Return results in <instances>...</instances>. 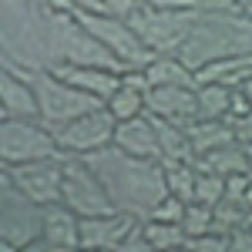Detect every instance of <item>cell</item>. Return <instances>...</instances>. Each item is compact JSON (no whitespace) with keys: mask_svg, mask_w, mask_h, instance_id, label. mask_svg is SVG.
<instances>
[{"mask_svg":"<svg viewBox=\"0 0 252 252\" xmlns=\"http://www.w3.org/2000/svg\"><path fill=\"white\" fill-rule=\"evenodd\" d=\"M0 61L3 71L27 81L54 71V10L47 0H0Z\"/></svg>","mask_w":252,"mask_h":252,"instance_id":"1","label":"cell"},{"mask_svg":"<svg viewBox=\"0 0 252 252\" xmlns=\"http://www.w3.org/2000/svg\"><path fill=\"white\" fill-rule=\"evenodd\" d=\"M94 175L101 178L104 192L111 198L115 212L135 215L138 222H145L155 212V205L168 195V182H165V165L155 158H135L121 148H101L94 155L84 158Z\"/></svg>","mask_w":252,"mask_h":252,"instance_id":"2","label":"cell"},{"mask_svg":"<svg viewBox=\"0 0 252 252\" xmlns=\"http://www.w3.org/2000/svg\"><path fill=\"white\" fill-rule=\"evenodd\" d=\"M252 54V17L235 7H198L192 34L185 37L178 58L192 67L195 74L215 61Z\"/></svg>","mask_w":252,"mask_h":252,"instance_id":"3","label":"cell"},{"mask_svg":"<svg viewBox=\"0 0 252 252\" xmlns=\"http://www.w3.org/2000/svg\"><path fill=\"white\" fill-rule=\"evenodd\" d=\"M31 81H34V91H37V121L47 125L51 131H61L74 118L101 108L97 97L84 94L81 88H74L71 81L61 78L58 71H37Z\"/></svg>","mask_w":252,"mask_h":252,"instance_id":"4","label":"cell"},{"mask_svg":"<svg viewBox=\"0 0 252 252\" xmlns=\"http://www.w3.org/2000/svg\"><path fill=\"white\" fill-rule=\"evenodd\" d=\"M198 7H182V10H155V7H138L131 14V27L138 31V37L145 40L155 54H178L185 37L192 34Z\"/></svg>","mask_w":252,"mask_h":252,"instance_id":"5","label":"cell"},{"mask_svg":"<svg viewBox=\"0 0 252 252\" xmlns=\"http://www.w3.org/2000/svg\"><path fill=\"white\" fill-rule=\"evenodd\" d=\"M74 17L121 61V71H145L155 61V51L138 37V31L128 20L111 17V14H74Z\"/></svg>","mask_w":252,"mask_h":252,"instance_id":"6","label":"cell"},{"mask_svg":"<svg viewBox=\"0 0 252 252\" xmlns=\"http://www.w3.org/2000/svg\"><path fill=\"white\" fill-rule=\"evenodd\" d=\"M64 155L58 145V135L40 125L37 118H20V121H0V168L20 165V161H37V158H58Z\"/></svg>","mask_w":252,"mask_h":252,"instance_id":"7","label":"cell"},{"mask_svg":"<svg viewBox=\"0 0 252 252\" xmlns=\"http://www.w3.org/2000/svg\"><path fill=\"white\" fill-rule=\"evenodd\" d=\"M40 235H44V205L27 198L7 175H0V239L20 249Z\"/></svg>","mask_w":252,"mask_h":252,"instance_id":"8","label":"cell"},{"mask_svg":"<svg viewBox=\"0 0 252 252\" xmlns=\"http://www.w3.org/2000/svg\"><path fill=\"white\" fill-rule=\"evenodd\" d=\"M61 202H64L71 212H78L81 219L115 212V205H111V198H108V192H104L101 178H97L94 168H91L84 158H78V155H67V161H64V189H61Z\"/></svg>","mask_w":252,"mask_h":252,"instance_id":"9","label":"cell"},{"mask_svg":"<svg viewBox=\"0 0 252 252\" xmlns=\"http://www.w3.org/2000/svg\"><path fill=\"white\" fill-rule=\"evenodd\" d=\"M115 128H118L115 115L101 104L94 111L74 118L71 125H64L54 135H58V145H61L64 155L88 158V155H94V152H101V148H111L115 145Z\"/></svg>","mask_w":252,"mask_h":252,"instance_id":"10","label":"cell"},{"mask_svg":"<svg viewBox=\"0 0 252 252\" xmlns=\"http://www.w3.org/2000/svg\"><path fill=\"white\" fill-rule=\"evenodd\" d=\"M64 161H67V155L3 165L0 175H7L27 198H34L40 205H54V202H61V189H64Z\"/></svg>","mask_w":252,"mask_h":252,"instance_id":"11","label":"cell"},{"mask_svg":"<svg viewBox=\"0 0 252 252\" xmlns=\"http://www.w3.org/2000/svg\"><path fill=\"white\" fill-rule=\"evenodd\" d=\"M145 115L189 128L192 121H198L195 88H185V84H152L148 94H145Z\"/></svg>","mask_w":252,"mask_h":252,"instance_id":"12","label":"cell"},{"mask_svg":"<svg viewBox=\"0 0 252 252\" xmlns=\"http://www.w3.org/2000/svg\"><path fill=\"white\" fill-rule=\"evenodd\" d=\"M138 225L135 215L111 212V215H88L81 219V252L84 249H118V242Z\"/></svg>","mask_w":252,"mask_h":252,"instance_id":"13","label":"cell"},{"mask_svg":"<svg viewBox=\"0 0 252 252\" xmlns=\"http://www.w3.org/2000/svg\"><path fill=\"white\" fill-rule=\"evenodd\" d=\"M20 118H37L34 81L3 71L0 74V121H20Z\"/></svg>","mask_w":252,"mask_h":252,"instance_id":"14","label":"cell"},{"mask_svg":"<svg viewBox=\"0 0 252 252\" xmlns=\"http://www.w3.org/2000/svg\"><path fill=\"white\" fill-rule=\"evenodd\" d=\"M115 148H121V152H128V155H135V158H155V161H161L155 121L148 115H138V118H131V121H118Z\"/></svg>","mask_w":252,"mask_h":252,"instance_id":"15","label":"cell"},{"mask_svg":"<svg viewBox=\"0 0 252 252\" xmlns=\"http://www.w3.org/2000/svg\"><path fill=\"white\" fill-rule=\"evenodd\" d=\"M44 239L61 252H81V215L64 202L44 205Z\"/></svg>","mask_w":252,"mask_h":252,"instance_id":"16","label":"cell"},{"mask_svg":"<svg viewBox=\"0 0 252 252\" xmlns=\"http://www.w3.org/2000/svg\"><path fill=\"white\" fill-rule=\"evenodd\" d=\"M64 81H71L74 88H81L84 94L97 97L101 104L121 88V71H108V67H74V64H61L54 67Z\"/></svg>","mask_w":252,"mask_h":252,"instance_id":"17","label":"cell"},{"mask_svg":"<svg viewBox=\"0 0 252 252\" xmlns=\"http://www.w3.org/2000/svg\"><path fill=\"white\" fill-rule=\"evenodd\" d=\"M152 118V115H148ZM155 121V135H158V148H161V161H198L192 148V138H189V128L185 125H175V121H161V118H152Z\"/></svg>","mask_w":252,"mask_h":252,"instance_id":"18","label":"cell"},{"mask_svg":"<svg viewBox=\"0 0 252 252\" xmlns=\"http://www.w3.org/2000/svg\"><path fill=\"white\" fill-rule=\"evenodd\" d=\"M195 97H198V118L202 121H225L232 115V88L229 84L202 81L195 88Z\"/></svg>","mask_w":252,"mask_h":252,"instance_id":"19","label":"cell"},{"mask_svg":"<svg viewBox=\"0 0 252 252\" xmlns=\"http://www.w3.org/2000/svg\"><path fill=\"white\" fill-rule=\"evenodd\" d=\"M189 138H192L195 155H209L215 148H225V145H235V131L229 128V121H192L189 125Z\"/></svg>","mask_w":252,"mask_h":252,"instance_id":"20","label":"cell"},{"mask_svg":"<svg viewBox=\"0 0 252 252\" xmlns=\"http://www.w3.org/2000/svg\"><path fill=\"white\" fill-rule=\"evenodd\" d=\"M145 74L152 84H185V88H198L195 71L178 58V54H155V61L145 67Z\"/></svg>","mask_w":252,"mask_h":252,"instance_id":"21","label":"cell"},{"mask_svg":"<svg viewBox=\"0 0 252 252\" xmlns=\"http://www.w3.org/2000/svg\"><path fill=\"white\" fill-rule=\"evenodd\" d=\"M195 165H198V168H205V172L222 175V178L252 172V168H249V158H246V148H242L239 141H235V145H225V148H215V152H209V155H202Z\"/></svg>","mask_w":252,"mask_h":252,"instance_id":"22","label":"cell"},{"mask_svg":"<svg viewBox=\"0 0 252 252\" xmlns=\"http://www.w3.org/2000/svg\"><path fill=\"white\" fill-rule=\"evenodd\" d=\"M165 165V182H168V195L182 198V202H195V178L198 168L192 161H161Z\"/></svg>","mask_w":252,"mask_h":252,"instance_id":"23","label":"cell"},{"mask_svg":"<svg viewBox=\"0 0 252 252\" xmlns=\"http://www.w3.org/2000/svg\"><path fill=\"white\" fill-rule=\"evenodd\" d=\"M104 108L115 115V121H131V118L145 115V91H138V88L121 81V88L104 101Z\"/></svg>","mask_w":252,"mask_h":252,"instance_id":"24","label":"cell"},{"mask_svg":"<svg viewBox=\"0 0 252 252\" xmlns=\"http://www.w3.org/2000/svg\"><path fill=\"white\" fill-rule=\"evenodd\" d=\"M141 229H145V235L155 242L158 252H172V249H178V246H185V242H189V235H185V229H182V222H158V219H145V222H141Z\"/></svg>","mask_w":252,"mask_h":252,"instance_id":"25","label":"cell"},{"mask_svg":"<svg viewBox=\"0 0 252 252\" xmlns=\"http://www.w3.org/2000/svg\"><path fill=\"white\" fill-rule=\"evenodd\" d=\"M182 229H185L189 239L205 235V232H215V205L189 202V205H185V215H182Z\"/></svg>","mask_w":252,"mask_h":252,"instance_id":"26","label":"cell"},{"mask_svg":"<svg viewBox=\"0 0 252 252\" xmlns=\"http://www.w3.org/2000/svg\"><path fill=\"white\" fill-rule=\"evenodd\" d=\"M198 168V165H195ZM225 198V178L215 172H205V168H198V178H195V202H202V205H219Z\"/></svg>","mask_w":252,"mask_h":252,"instance_id":"27","label":"cell"},{"mask_svg":"<svg viewBox=\"0 0 252 252\" xmlns=\"http://www.w3.org/2000/svg\"><path fill=\"white\" fill-rule=\"evenodd\" d=\"M246 205L242 202H235V198H222L219 205H215V232H222V235H229L235 232L239 225H246Z\"/></svg>","mask_w":252,"mask_h":252,"instance_id":"28","label":"cell"},{"mask_svg":"<svg viewBox=\"0 0 252 252\" xmlns=\"http://www.w3.org/2000/svg\"><path fill=\"white\" fill-rule=\"evenodd\" d=\"M185 205H189V202H182V198H175V195H165V198L155 205V212L148 215V219H158V222H182Z\"/></svg>","mask_w":252,"mask_h":252,"instance_id":"29","label":"cell"},{"mask_svg":"<svg viewBox=\"0 0 252 252\" xmlns=\"http://www.w3.org/2000/svg\"><path fill=\"white\" fill-rule=\"evenodd\" d=\"M115 252H158V249H155V242H152V239L145 235L141 222H138L135 229H131V232L125 235L121 242H118V249H115Z\"/></svg>","mask_w":252,"mask_h":252,"instance_id":"30","label":"cell"},{"mask_svg":"<svg viewBox=\"0 0 252 252\" xmlns=\"http://www.w3.org/2000/svg\"><path fill=\"white\" fill-rule=\"evenodd\" d=\"M189 249L192 252H229V235L222 232H205L189 239Z\"/></svg>","mask_w":252,"mask_h":252,"instance_id":"31","label":"cell"},{"mask_svg":"<svg viewBox=\"0 0 252 252\" xmlns=\"http://www.w3.org/2000/svg\"><path fill=\"white\" fill-rule=\"evenodd\" d=\"M252 182V172H242V175H229L225 178V198H235V202H242L246 198V189H249ZM246 205V202H242Z\"/></svg>","mask_w":252,"mask_h":252,"instance_id":"32","label":"cell"},{"mask_svg":"<svg viewBox=\"0 0 252 252\" xmlns=\"http://www.w3.org/2000/svg\"><path fill=\"white\" fill-rule=\"evenodd\" d=\"M225 121H229V128L235 131V141H239V145H249L252 141V111L235 115V118H225Z\"/></svg>","mask_w":252,"mask_h":252,"instance_id":"33","label":"cell"},{"mask_svg":"<svg viewBox=\"0 0 252 252\" xmlns=\"http://www.w3.org/2000/svg\"><path fill=\"white\" fill-rule=\"evenodd\" d=\"M104 7H108V14H111V17L131 20V14L141 7V0H104Z\"/></svg>","mask_w":252,"mask_h":252,"instance_id":"34","label":"cell"},{"mask_svg":"<svg viewBox=\"0 0 252 252\" xmlns=\"http://www.w3.org/2000/svg\"><path fill=\"white\" fill-rule=\"evenodd\" d=\"M229 252H252V232L246 225H239L235 232H229Z\"/></svg>","mask_w":252,"mask_h":252,"instance_id":"35","label":"cell"},{"mask_svg":"<svg viewBox=\"0 0 252 252\" xmlns=\"http://www.w3.org/2000/svg\"><path fill=\"white\" fill-rule=\"evenodd\" d=\"M145 7H155V10H182V7H198L192 0H141Z\"/></svg>","mask_w":252,"mask_h":252,"instance_id":"36","label":"cell"},{"mask_svg":"<svg viewBox=\"0 0 252 252\" xmlns=\"http://www.w3.org/2000/svg\"><path fill=\"white\" fill-rule=\"evenodd\" d=\"M74 14H108L104 0H74Z\"/></svg>","mask_w":252,"mask_h":252,"instance_id":"37","label":"cell"},{"mask_svg":"<svg viewBox=\"0 0 252 252\" xmlns=\"http://www.w3.org/2000/svg\"><path fill=\"white\" fill-rule=\"evenodd\" d=\"M20 252H61V249H54L44 235L40 239H34V242H27V246H20Z\"/></svg>","mask_w":252,"mask_h":252,"instance_id":"38","label":"cell"},{"mask_svg":"<svg viewBox=\"0 0 252 252\" xmlns=\"http://www.w3.org/2000/svg\"><path fill=\"white\" fill-rule=\"evenodd\" d=\"M47 7L54 14H74V0H47Z\"/></svg>","mask_w":252,"mask_h":252,"instance_id":"39","label":"cell"},{"mask_svg":"<svg viewBox=\"0 0 252 252\" xmlns=\"http://www.w3.org/2000/svg\"><path fill=\"white\" fill-rule=\"evenodd\" d=\"M219 7H235V10H252V0H219Z\"/></svg>","mask_w":252,"mask_h":252,"instance_id":"40","label":"cell"},{"mask_svg":"<svg viewBox=\"0 0 252 252\" xmlns=\"http://www.w3.org/2000/svg\"><path fill=\"white\" fill-rule=\"evenodd\" d=\"M239 91H242V94L249 97V104H252V78H246V81H242V84H239Z\"/></svg>","mask_w":252,"mask_h":252,"instance_id":"41","label":"cell"},{"mask_svg":"<svg viewBox=\"0 0 252 252\" xmlns=\"http://www.w3.org/2000/svg\"><path fill=\"white\" fill-rule=\"evenodd\" d=\"M242 202H246V209H252V182H249V189H246V198Z\"/></svg>","mask_w":252,"mask_h":252,"instance_id":"42","label":"cell"},{"mask_svg":"<svg viewBox=\"0 0 252 252\" xmlns=\"http://www.w3.org/2000/svg\"><path fill=\"white\" fill-rule=\"evenodd\" d=\"M242 148H246V158H249V168H252V141H249V145H242Z\"/></svg>","mask_w":252,"mask_h":252,"instance_id":"43","label":"cell"},{"mask_svg":"<svg viewBox=\"0 0 252 252\" xmlns=\"http://www.w3.org/2000/svg\"><path fill=\"white\" fill-rule=\"evenodd\" d=\"M246 229H249V232H252V209H249V212H246Z\"/></svg>","mask_w":252,"mask_h":252,"instance_id":"44","label":"cell"},{"mask_svg":"<svg viewBox=\"0 0 252 252\" xmlns=\"http://www.w3.org/2000/svg\"><path fill=\"white\" fill-rule=\"evenodd\" d=\"M172 252H192V249H189V242H185V246H178V249H172Z\"/></svg>","mask_w":252,"mask_h":252,"instance_id":"45","label":"cell"},{"mask_svg":"<svg viewBox=\"0 0 252 252\" xmlns=\"http://www.w3.org/2000/svg\"><path fill=\"white\" fill-rule=\"evenodd\" d=\"M84 252H115V249H84Z\"/></svg>","mask_w":252,"mask_h":252,"instance_id":"46","label":"cell"},{"mask_svg":"<svg viewBox=\"0 0 252 252\" xmlns=\"http://www.w3.org/2000/svg\"><path fill=\"white\" fill-rule=\"evenodd\" d=\"M249 14H252V10H249Z\"/></svg>","mask_w":252,"mask_h":252,"instance_id":"47","label":"cell"},{"mask_svg":"<svg viewBox=\"0 0 252 252\" xmlns=\"http://www.w3.org/2000/svg\"><path fill=\"white\" fill-rule=\"evenodd\" d=\"M249 17H252V14H249Z\"/></svg>","mask_w":252,"mask_h":252,"instance_id":"48","label":"cell"}]
</instances>
